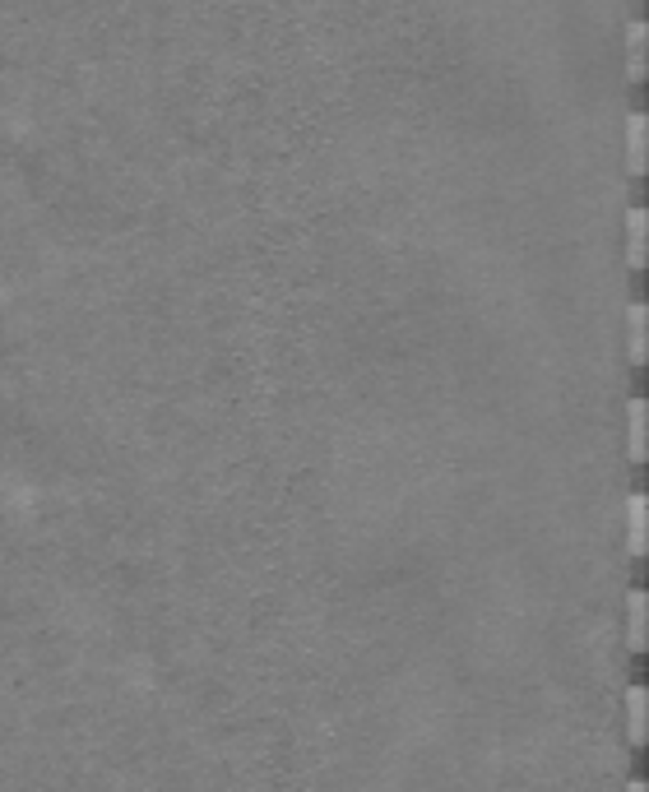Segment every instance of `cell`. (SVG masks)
I'll return each mask as SVG.
<instances>
[{"mask_svg":"<svg viewBox=\"0 0 649 792\" xmlns=\"http://www.w3.org/2000/svg\"><path fill=\"white\" fill-rule=\"evenodd\" d=\"M645 529H649L645 491H631L627 496V547H631V556H645Z\"/></svg>","mask_w":649,"mask_h":792,"instance_id":"obj_1","label":"cell"},{"mask_svg":"<svg viewBox=\"0 0 649 792\" xmlns=\"http://www.w3.org/2000/svg\"><path fill=\"white\" fill-rule=\"evenodd\" d=\"M645 228H649L645 204H631V209H627V264H631V269L645 264Z\"/></svg>","mask_w":649,"mask_h":792,"instance_id":"obj_2","label":"cell"},{"mask_svg":"<svg viewBox=\"0 0 649 792\" xmlns=\"http://www.w3.org/2000/svg\"><path fill=\"white\" fill-rule=\"evenodd\" d=\"M627 172H645V112H627Z\"/></svg>","mask_w":649,"mask_h":792,"instance_id":"obj_3","label":"cell"},{"mask_svg":"<svg viewBox=\"0 0 649 792\" xmlns=\"http://www.w3.org/2000/svg\"><path fill=\"white\" fill-rule=\"evenodd\" d=\"M645 38H649L645 19H631L627 23V74L631 79H645Z\"/></svg>","mask_w":649,"mask_h":792,"instance_id":"obj_4","label":"cell"},{"mask_svg":"<svg viewBox=\"0 0 649 792\" xmlns=\"http://www.w3.org/2000/svg\"><path fill=\"white\" fill-rule=\"evenodd\" d=\"M627 454L645 459V399H627Z\"/></svg>","mask_w":649,"mask_h":792,"instance_id":"obj_5","label":"cell"},{"mask_svg":"<svg viewBox=\"0 0 649 792\" xmlns=\"http://www.w3.org/2000/svg\"><path fill=\"white\" fill-rule=\"evenodd\" d=\"M627 644L645 649V589L627 593Z\"/></svg>","mask_w":649,"mask_h":792,"instance_id":"obj_6","label":"cell"},{"mask_svg":"<svg viewBox=\"0 0 649 792\" xmlns=\"http://www.w3.org/2000/svg\"><path fill=\"white\" fill-rule=\"evenodd\" d=\"M645 704H649L645 686H627V736L631 742H645Z\"/></svg>","mask_w":649,"mask_h":792,"instance_id":"obj_7","label":"cell"},{"mask_svg":"<svg viewBox=\"0 0 649 792\" xmlns=\"http://www.w3.org/2000/svg\"><path fill=\"white\" fill-rule=\"evenodd\" d=\"M627 352H631V362H645V302H631L627 306Z\"/></svg>","mask_w":649,"mask_h":792,"instance_id":"obj_8","label":"cell"},{"mask_svg":"<svg viewBox=\"0 0 649 792\" xmlns=\"http://www.w3.org/2000/svg\"><path fill=\"white\" fill-rule=\"evenodd\" d=\"M627 792H645V779H631V783H627Z\"/></svg>","mask_w":649,"mask_h":792,"instance_id":"obj_9","label":"cell"}]
</instances>
